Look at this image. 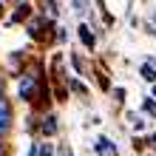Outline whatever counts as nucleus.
<instances>
[{
    "label": "nucleus",
    "instance_id": "obj_1",
    "mask_svg": "<svg viewBox=\"0 0 156 156\" xmlns=\"http://www.w3.org/2000/svg\"><path fill=\"white\" fill-rule=\"evenodd\" d=\"M94 148H97L99 153H105V156H114V153H116V148H114V145H111V139H105V136H99V139H97V145H94Z\"/></svg>",
    "mask_w": 156,
    "mask_h": 156
},
{
    "label": "nucleus",
    "instance_id": "obj_2",
    "mask_svg": "<svg viewBox=\"0 0 156 156\" xmlns=\"http://www.w3.org/2000/svg\"><path fill=\"white\" fill-rule=\"evenodd\" d=\"M31 88H34V80H31V77H26V80L20 82V97H23V99H29V97H31Z\"/></svg>",
    "mask_w": 156,
    "mask_h": 156
},
{
    "label": "nucleus",
    "instance_id": "obj_3",
    "mask_svg": "<svg viewBox=\"0 0 156 156\" xmlns=\"http://www.w3.org/2000/svg\"><path fill=\"white\" fill-rule=\"evenodd\" d=\"M80 37H82V43H85L88 48H94V34H91L88 26H80Z\"/></svg>",
    "mask_w": 156,
    "mask_h": 156
},
{
    "label": "nucleus",
    "instance_id": "obj_4",
    "mask_svg": "<svg viewBox=\"0 0 156 156\" xmlns=\"http://www.w3.org/2000/svg\"><path fill=\"white\" fill-rule=\"evenodd\" d=\"M37 156H54V145H48V142L37 145Z\"/></svg>",
    "mask_w": 156,
    "mask_h": 156
},
{
    "label": "nucleus",
    "instance_id": "obj_5",
    "mask_svg": "<svg viewBox=\"0 0 156 156\" xmlns=\"http://www.w3.org/2000/svg\"><path fill=\"white\" fill-rule=\"evenodd\" d=\"M9 125H12V116H9V114H0V136L9 131Z\"/></svg>",
    "mask_w": 156,
    "mask_h": 156
},
{
    "label": "nucleus",
    "instance_id": "obj_6",
    "mask_svg": "<svg viewBox=\"0 0 156 156\" xmlns=\"http://www.w3.org/2000/svg\"><path fill=\"white\" fill-rule=\"evenodd\" d=\"M142 77L148 80V82H156V71H153L151 66H142Z\"/></svg>",
    "mask_w": 156,
    "mask_h": 156
},
{
    "label": "nucleus",
    "instance_id": "obj_7",
    "mask_svg": "<svg viewBox=\"0 0 156 156\" xmlns=\"http://www.w3.org/2000/svg\"><path fill=\"white\" fill-rule=\"evenodd\" d=\"M54 122H57V119H54V116H48V119L43 122V131H45V133H54V131H57V125H54Z\"/></svg>",
    "mask_w": 156,
    "mask_h": 156
},
{
    "label": "nucleus",
    "instance_id": "obj_8",
    "mask_svg": "<svg viewBox=\"0 0 156 156\" xmlns=\"http://www.w3.org/2000/svg\"><path fill=\"white\" fill-rule=\"evenodd\" d=\"M0 114H9V105H6V99L0 97Z\"/></svg>",
    "mask_w": 156,
    "mask_h": 156
},
{
    "label": "nucleus",
    "instance_id": "obj_9",
    "mask_svg": "<svg viewBox=\"0 0 156 156\" xmlns=\"http://www.w3.org/2000/svg\"><path fill=\"white\" fill-rule=\"evenodd\" d=\"M29 156H37V145H31V151H29Z\"/></svg>",
    "mask_w": 156,
    "mask_h": 156
},
{
    "label": "nucleus",
    "instance_id": "obj_10",
    "mask_svg": "<svg viewBox=\"0 0 156 156\" xmlns=\"http://www.w3.org/2000/svg\"><path fill=\"white\" fill-rule=\"evenodd\" d=\"M0 156H3V145H0Z\"/></svg>",
    "mask_w": 156,
    "mask_h": 156
},
{
    "label": "nucleus",
    "instance_id": "obj_11",
    "mask_svg": "<svg viewBox=\"0 0 156 156\" xmlns=\"http://www.w3.org/2000/svg\"><path fill=\"white\" fill-rule=\"evenodd\" d=\"M0 14H3V6H0Z\"/></svg>",
    "mask_w": 156,
    "mask_h": 156
},
{
    "label": "nucleus",
    "instance_id": "obj_12",
    "mask_svg": "<svg viewBox=\"0 0 156 156\" xmlns=\"http://www.w3.org/2000/svg\"><path fill=\"white\" fill-rule=\"evenodd\" d=\"M153 94H156V85H153Z\"/></svg>",
    "mask_w": 156,
    "mask_h": 156
}]
</instances>
